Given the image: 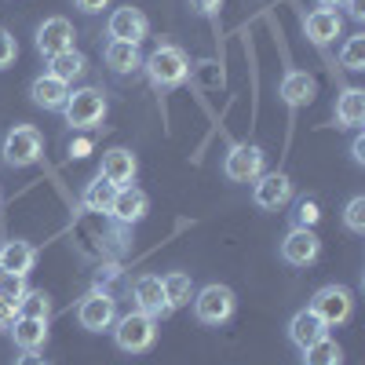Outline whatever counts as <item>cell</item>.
<instances>
[{
    "label": "cell",
    "instance_id": "obj_1",
    "mask_svg": "<svg viewBox=\"0 0 365 365\" xmlns=\"http://www.w3.org/2000/svg\"><path fill=\"white\" fill-rule=\"evenodd\" d=\"M143 66H146V77H150V84H154L158 91H172V88H179L182 81H187L190 58H187V51L175 48V44H161Z\"/></svg>",
    "mask_w": 365,
    "mask_h": 365
},
{
    "label": "cell",
    "instance_id": "obj_2",
    "mask_svg": "<svg viewBox=\"0 0 365 365\" xmlns=\"http://www.w3.org/2000/svg\"><path fill=\"white\" fill-rule=\"evenodd\" d=\"M158 340V318H150L143 311H128L113 322V344L125 354H143Z\"/></svg>",
    "mask_w": 365,
    "mask_h": 365
},
{
    "label": "cell",
    "instance_id": "obj_3",
    "mask_svg": "<svg viewBox=\"0 0 365 365\" xmlns=\"http://www.w3.org/2000/svg\"><path fill=\"white\" fill-rule=\"evenodd\" d=\"M63 113H66V125H73L81 132L99 128L103 117H106V99H103L99 88H77V91H70Z\"/></svg>",
    "mask_w": 365,
    "mask_h": 365
},
{
    "label": "cell",
    "instance_id": "obj_4",
    "mask_svg": "<svg viewBox=\"0 0 365 365\" xmlns=\"http://www.w3.org/2000/svg\"><path fill=\"white\" fill-rule=\"evenodd\" d=\"M0 154H4V165L11 168H26V165H34L41 161L44 154V139L34 125H15L8 135H4V146H0Z\"/></svg>",
    "mask_w": 365,
    "mask_h": 365
},
{
    "label": "cell",
    "instance_id": "obj_5",
    "mask_svg": "<svg viewBox=\"0 0 365 365\" xmlns=\"http://www.w3.org/2000/svg\"><path fill=\"white\" fill-rule=\"evenodd\" d=\"M234 307H237L234 292H230L227 285H220V282L205 285V289L194 296V314H197V322H205V325H223V322H230V318H234Z\"/></svg>",
    "mask_w": 365,
    "mask_h": 365
},
{
    "label": "cell",
    "instance_id": "obj_6",
    "mask_svg": "<svg viewBox=\"0 0 365 365\" xmlns=\"http://www.w3.org/2000/svg\"><path fill=\"white\" fill-rule=\"evenodd\" d=\"M311 311H314L329 329H336V325L351 322V314H354V296H351V289H344V285H325V289L314 292Z\"/></svg>",
    "mask_w": 365,
    "mask_h": 365
},
{
    "label": "cell",
    "instance_id": "obj_7",
    "mask_svg": "<svg viewBox=\"0 0 365 365\" xmlns=\"http://www.w3.org/2000/svg\"><path fill=\"white\" fill-rule=\"evenodd\" d=\"M77 322L88 329V332H106L113 329L117 322V299L103 289H91L81 303H77Z\"/></svg>",
    "mask_w": 365,
    "mask_h": 365
},
{
    "label": "cell",
    "instance_id": "obj_8",
    "mask_svg": "<svg viewBox=\"0 0 365 365\" xmlns=\"http://www.w3.org/2000/svg\"><path fill=\"white\" fill-rule=\"evenodd\" d=\"M263 168H267V154H263L256 143H237V146H230V154H227V161H223V172H227V179H234V182H252V179L263 175Z\"/></svg>",
    "mask_w": 365,
    "mask_h": 365
},
{
    "label": "cell",
    "instance_id": "obj_9",
    "mask_svg": "<svg viewBox=\"0 0 365 365\" xmlns=\"http://www.w3.org/2000/svg\"><path fill=\"white\" fill-rule=\"evenodd\" d=\"M252 201L263 212H278L292 201V179L285 172H263L259 179H252Z\"/></svg>",
    "mask_w": 365,
    "mask_h": 365
},
{
    "label": "cell",
    "instance_id": "obj_10",
    "mask_svg": "<svg viewBox=\"0 0 365 365\" xmlns=\"http://www.w3.org/2000/svg\"><path fill=\"white\" fill-rule=\"evenodd\" d=\"M318 256H322V241H318L314 230L292 227V230L285 234V241H282V259H285V263H292V267H311Z\"/></svg>",
    "mask_w": 365,
    "mask_h": 365
},
{
    "label": "cell",
    "instance_id": "obj_11",
    "mask_svg": "<svg viewBox=\"0 0 365 365\" xmlns=\"http://www.w3.org/2000/svg\"><path fill=\"white\" fill-rule=\"evenodd\" d=\"M106 34L110 41H128V44H143L146 34H150V19L139 11V8H117L106 22Z\"/></svg>",
    "mask_w": 365,
    "mask_h": 365
},
{
    "label": "cell",
    "instance_id": "obj_12",
    "mask_svg": "<svg viewBox=\"0 0 365 365\" xmlns=\"http://www.w3.org/2000/svg\"><path fill=\"white\" fill-rule=\"evenodd\" d=\"M132 299H135V311H143V314H150V318L172 314V311H168V299H165V285H161L158 274H143V278H135Z\"/></svg>",
    "mask_w": 365,
    "mask_h": 365
},
{
    "label": "cell",
    "instance_id": "obj_13",
    "mask_svg": "<svg viewBox=\"0 0 365 365\" xmlns=\"http://www.w3.org/2000/svg\"><path fill=\"white\" fill-rule=\"evenodd\" d=\"M66 48H73V26H70V19H63V15L44 19L37 26V51L44 58H51V55L66 51Z\"/></svg>",
    "mask_w": 365,
    "mask_h": 365
},
{
    "label": "cell",
    "instance_id": "obj_14",
    "mask_svg": "<svg viewBox=\"0 0 365 365\" xmlns=\"http://www.w3.org/2000/svg\"><path fill=\"white\" fill-rule=\"evenodd\" d=\"M150 212V197L139 190V187H120L117 190V197H113V208H110V216L117 220V223H125V227H132V223H139L143 216Z\"/></svg>",
    "mask_w": 365,
    "mask_h": 365
},
{
    "label": "cell",
    "instance_id": "obj_15",
    "mask_svg": "<svg viewBox=\"0 0 365 365\" xmlns=\"http://www.w3.org/2000/svg\"><path fill=\"white\" fill-rule=\"evenodd\" d=\"M34 267H37V249L29 245V241L11 237V241L0 245V270L4 274H19V278H26Z\"/></svg>",
    "mask_w": 365,
    "mask_h": 365
},
{
    "label": "cell",
    "instance_id": "obj_16",
    "mask_svg": "<svg viewBox=\"0 0 365 365\" xmlns=\"http://www.w3.org/2000/svg\"><path fill=\"white\" fill-rule=\"evenodd\" d=\"M329 336V325L311 311V307H303V311H296L292 314V322H289V340L303 351V347H311V344H318V340H325Z\"/></svg>",
    "mask_w": 365,
    "mask_h": 365
},
{
    "label": "cell",
    "instance_id": "obj_17",
    "mask_svg": "<svg viewBox=\"0 0 365 365\" xmlns=\"http://www.w3.org/2000/svg\"><path fill=\"white\" fill-rule=\"evenodd\" d=\"M29 99H34L41 110H63L66 99H70V84L51 77V73H41L34 84H29Z\"/></svg>",
    "mask_w": 365,
    "mask_h": 365
},
{
    "label": "cell",
    "instance_id": "obj_18",
    "mask_svg": "<svg viewBox=\"0 0 365 365\" xmlns=\"http://www.w3.org/2000/svg\"><path fill=\"white\" fill-rule=\"evenodd\" d=\"M135 154L132 150H125V146H113V150H106L103 154V168H99V175H106L110 182H117V187H128V182L135 179Z\"/></svg>",
    "mask_w": 365,
    "mask_h": 365
},
{
    "label": "cell",
    "instance_id": "obj_19",
    "mask_svg": "<svg viewBox=\"0 0 365 365\" xmlns=\"http://www.w3.org/2000/svg\"><path fill=\"white\" fill-rule=\"evenodd\" d=\"M303 29H307V37L314 44H329V41L340 37L344 19H340V11H332V8H314L307 19H303Z\"/></svg>",
    "mask_w": 365,
    "mask_h": 365
},
{
    "label": "cell",
    "instance_id": "obj_20",
    "mask_svg": "<svg viewBox=\"0 0 365 365\" xmlns=\"http://www.w3.org/2000/svg\"><path fill=\"white\" fill-rule=\"evenodd\" d=\"M103 58H106V66L113 73H120V77L143 70V51H139V44H128V41H110L103 48Z\"/></svg>",
    "mask_w": 365,
    "mask_h": 365
},
{
    "label": "cell",
    "instance_id": "obj_21",
    "mask_svg": "<svg viewBox=\"0 0 365 365\" xmlns=\"http://www.w3.org/2000/svg\"><path fill=\"white\" fill-rule=\"evenodd\" d=\"M278 91H282V99L296 110V106H307L318 96V81L311 73H303V70H292V73L282 77V88Z\"/></svg>",
    "mask_w": 365,
    "mask_h": 365
},
{
    "label": "cell",
    "instance_id": "obj_22",
    "mask_svg": "<svg viewBox=\"0 0 365 365\" xmlns=\"http://www.w3.org/2000/svg\"><path fill=\"white\" fill-rule=\"evenodd\" d=\"M8 332L19 351H41L48 344V322H37V318H15Z\"/></svg>",
    "mask_w": 365,
    "mask_h": 365
},
{
    "label": "cell",
    "instance_id": "obj_23",
    "mask_svg": "<svg viewBox=\"0 0 365 365\" xmlns=\"http://www.w3.org/2000/svg\"><path fill=\"white\" fill-rule=\"evenodd\" d=\"M117 182H110L106 175H96L84 187V194H81V205L88 208V212H110L113 208V197H117Z\"/></svg>",
    "mask_w": 365,
    "mask_h": 365
},
{
    "label": "cell",
    "instance_id": "obj_24",
    "mask_svg": "<svg viewBox=\"0 0 365 365\" xmlns=\"http://www.w3.org/2000/svg\"><path fill=\"white\" fill-rule=\"evenodd\" d=\"M84 70H88V58L77 48H66V51H58V55L48 58V73L58 77V81H66V84L77 81V77H84Z\"/></svg>",
    "mask_w": 365,
    "mask_h": 365
},
{
    "label": "cell",
    "instance_id": "obj_25",
    "mask_svg": "<svg viewBox=\"0 0 365 365\" xmlns=\"http://www.w3.org/2000/svg\"><path fill=\"white\" fill-rule=\"evenodd\" d=\"M336 120L344 128H361L365 125V91L361 88H347L336 99Z\"/></svg>",
    "mask_w": 365,
    "mask_h": 365
},
{
    "label": "cell",
    "instance_id": "obj_26",
    "mask_svg": "<svg viewBox=\"0 0 365 365\" xmlns=\"http://www.w3.org/2000/svg\"><path fill=\"white\" fill-rule=\"evenodd\" d=\"M161 285H165L168 311H179V307H187V303L194 299V282H190V274H187V270H172V274H165Z\"/></svg>",
    "mask_w": 365,
    "mask_h": 365
},
{
    "label": "cell",
    "instance_id": "obj_27",
    "mask_svg": "<svg viewBox=\"0 0 365 365\" xmlns=\"http://www.w3.org/2000/svg\"><path fill=\"white\" fill-rule=\"evenodd\" d=\"M19 318H37V322H48L51 318V296L44 289H26V296L19 299Z\"/></svg>",
    "mask_w": 365,
    "mask_h": 365
},
{
    "label": "cell",
    "instance_id": "obj_28",
    "mask_svg": "<svg viewBox=\"0 0 365 365\" xmlns=\"http://www.w3.org/2000/svg\"><path fill=\"white\" fill-rule=\"evenodd\" d=\"M340 358H344L340 344L329 340V336L311 344V347H303V365H340Z\"/></svg>",
    "mask_w": 365,
    "mask_h": 365
},
{
    "label": "cell",
    "instance_id": "obj_29",
    "mask_svg": "<svg viewBox=\"0 0 365 365\" xmlns=\"http://www.w3.org/2000/svg\"><path fill=\"white\" fill-rule=\"evenodd\" d=\"M340 66H347L351 73H361V70H365V34H354V37L344 44Z\"/></svg>",
    "mask_w": 365,
    "mask_h": 365
},
{
    "label": "cell",
    "instance_id": "obj_30",
    "mask_svg": "<svg viewBox=\"0 0 365 365\" xmlns=\"http://www.w3.org/2000/svg\"><path fill=\"white\" fill-rule=\"evenodd\" d=\"M22 296H26V278H19V274H0V299L19 307Z\"/></svg>",
    "mask_w": 365,
    "mask_h": 365
},
{
    "label": "cell",
    "instance_id": "obj_31",
    "mask_svg": "<svg viewBox=\"0 0 365 365\" xmlns=\"http://www.w3.org/2000/svg\"><path fill=\"white\" fill-rule=\"evenodd\" d=\"M344 223H347V230L365 234V197H361V194L347 201V208H344Z\"/></svg>",
    "mask_w": 365,
    "mask_h": 365
},
{
    "label": "cell",
    "instance_id": "obj_32",
    "mask_svg": "<svg viewBox=\"0 0 365 365\" xmlns=\"http://www.w3.org/2000/svg\"><path fill=\"white\" fill-rule=\"evenodd\" d=\"M15 58H19V44H15V37L8 34V29H0V70H8Z\"/></svg>",
    "mask_w": 365,
    "mask_h": 365
},
{
    "label": "cell",
    "instance_id": "obj_33",
    "mask_svg": "<svg viewBox=\"0 0 365 365\" xmlns=\"http://www.w3.org/2000/svg\"><path fill=\"white\" fill-rule=\"evenodd\" d=\"M318 216H322V212H318V201H307V197H303L299 201V208H296V227H314L318 223Z\"/></svg>",
    "mask_w": 365,
    "mask_h": 365
},
{
    "label": "cell",
    "instance_id": "obj_34",
    "mask_svg": "<svg viewBox=\"0 0 365 365\" xmlns=\"http://www.w3.org/2000/svg\"><path fill=\"white\" fill-rule=\"evenodd\" d=\"M190 8L197 11V15H220V8H223V0H190Z\"/></svg>",
    "mask_w": 365,
    "mask_h": 365
},
{
    "label": "cell",
    "instance_id": "obj_35",
    "mask_svg": "<svg viewBox=\"0 0 365 365\" xmlns=\"http://www.w3.org/2000/svg\"><path fill=\"white\" fill-rule=\"evenodd\" d=\"M73 4H77L84 15H99L103 8H110V0H73Z\"/></svg>",
    "mask_w": 365,
    "mask_h": 365
},
{
    "label": "cell",
    "instance_id": "obj_36",
    "mask_svg": "<svg viewBox=\"0 0 365 365\" xmlns=\"http://www.w3.org/2000/svg\"><path fill=\"white\" fill-rule=\"evenodd\" d=\"M15 318H19V311L11 307V303L0 299V329H11V325H15Z\"/></svg>",
    "mask_w": 365,
    "mask_h": 365
},
{
    "label": "cell",
    "instance_id": "obj_37",
    "mask_svg": "<svg viewBox=\"0 0 365 365\" xmlns=\"http://www.w3.org/2000/svg\"><path fill=\"white\" fill-rule=\"evenodd\" d=\"M15 365H48V358H41V351H22Z\"/></svg>",
    "mask_w": 365,
    "mask_h": 365
},
{
    "label": "cell",
    "instance_id": "obj_38",
    "mask_svg": "<svg viewBox=\"0 0 365 365\" xmlns=\"http://www.w3.org/2000/svg\"><path fill=\"white\" fill-rule=\"evenodd\" d=\"M344 4H347V15L354 22H365V0H344Z\"/></svg>",
    "mask_w": 365,
    "mask_h": 365
},
{
    "label": "cell",
    "instance_id": "obj_39",
    "mask_svg": "<svg viewBox=\"0 0 365 365\" xmlns=\"http://www.w3.org/2000/svg\"><path fill=\"white\" fill-rule=\"evenodd\" d=\"M351 158H354V165H365V135H354V143H351Z\"/></svg>",
    "mask_w": 365,
    "mask_h": 365
},
{
    "label": "cell",
    "instance_id": "obj_40",
    "mask_svg": "<svg viewBox=\"0 0 365 365\" xmlns=\"http://www.w3.org/2000/svg\"><path fill=\"white\" fill-rule=\"evenodd\" d=\"M318 4H322V8H332V11H336V8L344 4V0H318Z\"/></svg>",
    "mask_w": 365,
    "mask_h": 365
},
{
    "label": "cell",
    "instance_id": "obj_41",
    "mask_svg": "<svg viewBox=\"0 0 365 365\" xmlns=\"http://www.w3.org/2000/svg\"><path fill=\"white\" fill-rule=\"evenodd\" d=\"M0 274H4V270H0Z\"/></svg>",
    "mask_w": 365,
    "mask_h": 365
}]
</instances>
